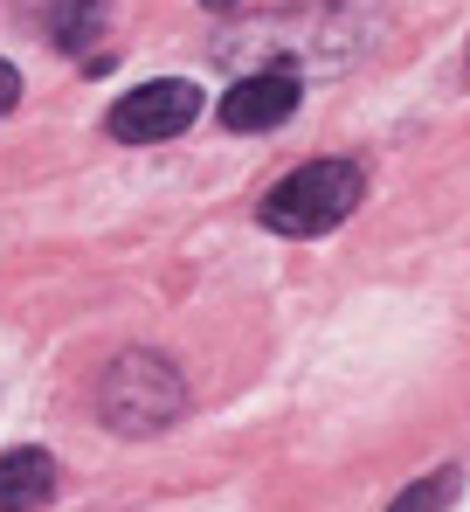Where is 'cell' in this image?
<instances>
[{
	"mask_svg": "<svg viewBox=\"0 0 470 512\" xmlns=\"http://www.w3.org/2000/svg\"><path fill=\"white\" fill-rule=\"evenodd\" d=\"M7 14H28L56 49H90L104 28V0H7Z\"/></svg>",
	"mask_w": 470,
	"mask_h": 512,
	"instance_id": "cell-6",
	"label": "cell"
},
{
	"mask_svg": "<svg viewBox=\"0 0 470 512\" xmlns=\"http://www.w3.org/2000/svg\"><path fill=\"white\" fill-rule=\"evenodd\" d=\"M97 409L118 436H153L187 409V381L173 374V360L159 353H118L97 381Z\"/></svg>",
	"mask_w": 470,
	"mask_h": 512,
	"instance_id": "cell-3",
	"label": "cell"
},
{
	"mask_svg": "<svg viewBox=\"0 0 470 512\" xmlns=\"http://www.w3.org/2000/svg\"><path fill=\"white\" fill-rule=\"evenodd\" d=\"M56 499V457L49 450H7L0 457V512H35Z\"/></svg>",
	"mask_w": 470,
	"mask_h": 512,
	"instance_id": "cell-7",
	"label": "cell"
},
{
	"mask_svg": "<svg viewBox=\"0 0 470 512\" xmlns=\"http://www.w3.org/2000/svg\"><path fill=\"white\" fill-rule=\"evenodd\" d=\"M367 201V173L353 160H312L263 194V229L277 236H325Z\"/></svg>",
	"mask_w": 470,
	"mask_h": 512,
	"instance_id": "cell-1",
	"label": "cell"
},
{
	"mask_svg": "<svg viewBox=\"0 0 470 512\" xmlns=\"http://www.w3.org/2000/svg\"><path fill=\"white\" fill-rule=\"evenodd\" d=\"M298 97H305V77H291V70H242L222 97V125L229 132H270L298 111Z\"/></svg>",
	"mask_w": 470,
	"mask_h": 512,
	"instance_id": "cell-5",
	"label": "cell"
},
{
	"mask_svg": "<svg viewBox=\"0 0 470 512\" xmlns=\"http://www.w3.org/2000/svg\"><path fill=\"white\" fill-rule=\"evenodd\" d=\"M194 118H201V90L187 84V77H159V84H139L111 104V139L159 146V139H180Z\"/></svg>",
	"mask_w": 470,
	"mask_h": 512,
	"instance_id": "cell-4",
	"label": "cell"
},
{
	"mask_svg": "<svg viewBox=\"0 0 470 512\" xmlns=\"http://www.w3.org/2000/svg\"><path fill=\"white\" fill-rule=\"evenodd\" d=\"M201 7H235V0H201Z\"/></svg>",
	"mask_w": 470,
	"mask_h": 512,
	"instance_id": "cell-10",
	"label": "cell"
},
{
	"mask_svg": "<svg viewBox=\"0 0 470 512\" xmlns=\"http://www.w3.org/2000/svg\"><path fill=\"white\" fill-rule=\"evenodd\" d=\"M325 35H353V42H367L360 21L339 14V7H291V14H270V21H256V28H242V49L256 56V70H291V77H312V70H339V63H353V56L332 49Z\"/></svg>",
	"mask_w": 470,
	"mask_h": 512,
	"instance_id": "cell-2",
	"label": "cell"
},
{
	"mask_svg": "<svg viewBox=\"0 0 470 512\" xmlns=\"http://www.w3.org/2000/svg\"><path fill=\"white\" fill-rule=\"evenodd\" d=\"M457 485H464V471H457V464H443V471H429L422 485H408L388 512H443L450 499H457Z\"/></svg>",
	"mask_w": 470,
	"mask_h": 512,
	"instance_id": "cell-8",
	"label": "cell"
},
{
	"mask_svg": "<svg viewBox=\"0 0 470 512\" xmlns=\"http://www.w3.org/2000/svg\"><path fill=\"white\" fill-rule=\"evenodd\" d=\"M14 97H21V77H14V63H0V111H14Z\"/></svg>",
	"mask_w": 470,
	"mask_h": 512,
	"instance_id": "cell-9",
	"label": "cell"
}]
</instances>
